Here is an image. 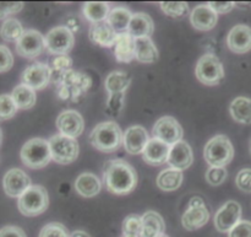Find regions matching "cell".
Here are the masks:
<instances>
[{
	"label": "cell",
	"mask_w": 251,
	"mask_h": 237,
	"mask_svg": "<svg viewBox=\"0 0 251 237\" xmlns=\"http://www.w3.org/2000/svg\"><path fill=\"white\" fill-rule=\"evenodd\" d=\"M203 157L211 167H226L234 157V148L227 135L218 134L207 142Z\"/></svg>",
	"instance_id": "3957f363"
},
{
	"label": "cell",
	"mask_w": 251,
	"mask_h": 237,
	"mask_svg": "<svg viewBox=\"0 0 251 237\" xmlns=\"http://www.w3.org/2000/svg\"><path fill=\"white\" fill-rule=\"evenodd\" d=\"M135 59L141 63H153L158 59V49L151 38L144 37V38L136 39Z\"/></svg>",
	"instance_id": "f546056e"
},
{
	"label": "cell",
	"mask_w": 251,
	"mask_h": 237,
	"mask_svg": "<svg viewBox=\"0 0 251 237\" xmlns=\"http://www.w3.org/2000/svg\"><path fill=\"white\" fill-rule=\"evenodd\" d=\"M183 183V172L176 169L163 170L157 177V186L164 192L176 191Z\"/></svg>",
	"instance_id": "83f0119b"
},
{
	"label": "cell",
	"mask_w": 251,
	"mask_h": 237,
	"mask_svg": "<svg viewBox=\"0 0 251 237\" xmlns=\"http://www.w3.org/2000/svg\"><path fill=\"white\" fill-rule=\"evenodd\" d=\"M48 192L42 186H31L17 201V208L25 216H38L48 209Z\"/></svg>",
	"instance_id": "5b68a950"
},
{
	"label": "cell",
	"mask_w": 251,
	"mask_h": 237,
	"mask_svg": "<svg viewBox=\"0 0 251 237\" xmlns=\"http://www.w3.org/2000/svg\"><path fill=\"white\" fill-rule=\"evenodd\" d=\"M38 237H70V234L63 224L49 223L42 228Z\"/></svg>",
	"instance_id": "8d00e7d4"
},
{
	"label": "cell",
	"mask_w": 251,
	"mask_h": 237,
	"mask_svg": "<svg viewBox=\"0 0 251 237\" xmlns=\"http://www.w3.org/2000/svg\"><path fill=\"white\" fill-rule=\"evenodd\" d=\"M242 218V207L238 202L229 201L223 204L215 215V226L220 233H229Z\"/></svg>",
	"instance_id": "5bb4252c"
},
{
	"label": "cell",
	"mask_w": 251,
	"mask_h": 237,
	"mask_svg": "<svg viewBox=\"0 0 251 237\" xmlns=\"http://www.w3.org/2000/svg\"><path fill=\"white\" fill-rule=\"evenodd\" d=\"M229 111L235 122L251 124V98L243 96L234 98L230 103Z\"/></svg>",
	"instance_id": "f1b7e54d"
},
{
	"label": "cell",
	"mask_w": 251,
	"mask_h": 237,
	"mask_svg": "<svg viewBox=\"0 0 251 237\" xmlns=\"http://www.w3.org/2000/svg\"><path fill=\"white\" fill-rule=\"evenodd\" d=\"M142 234V216L137 214H130L123 221V235L124 236H141Z\"/></svg>",
	"instance_id": "836d02e7"
},
{
	"label": "cell",
	"mask_w": 251,
	"mask_h": 237,
	"mask_svg": "<svg viewBox=\"0 0 251 237\" xmlns=\"http://www.w3.org/2000/svg\"><path fill=\"white\" fill-rule=\"evenodd\" d=\"M24 27L21 22L16 19H6L2 22L0 27V36L5 42H12L16 43L21 36L24 34Z\"/></svg>",
	"instance_id": "d6a6232c"
},
{
	"label": "cell",
	"mask_w": 251,
	"mask_h": 237,
	"mask_svg": "<svg viewBox=\"0 0 251 237\" xmlns=\"http://www.w3.org/2000/svg\"><path fill=\"white\" fill-rule=\"evenodd\" d=\"M153 30L154 25L151 16L145 14V12H136V14L132 15L129 29H127V33L131 34L135 39L144 38V37L151 38Z\"/></svg>",
	"instance_id": "cb8c5ba5"
},
{
	"label": "cell",
	"mask_w": 251,
	"mask_h": 237,
	"mask_svg": "<svg viewBox=\"0 0 251 237\" xmlns=\"http://www.w3.org/2000/svg\"><path fill=\"white\" fill-rule=\"evenodd\" d=\"M195 75L200 83L207 86H216L225 78V69L217 56L207 53L199 59Z\"/></svg>",
	"instance_id": "8992f818"
},
{
	"label": "cell",
	"mask_w": 251,
	"mask_h": 237,
	"mask_svg": "<svg viewBox=\"0 0 251 237\" xmlns=\"http://www.w3.org/2000/svg\"><path fill=\"white\" fill-rule=\"evenodd\" d=\"M131 19L132 14L129 9H126V7L124 6H118L110 10L109 15H108L107 22L112 26V29L119 34L127 32Z\"/></svg>",
	"instance_id": "4316f807"
},
{
	"label": "cell",
	"mask_w": 251,
	"mask_h": 237,
	"mask_svg": "<svg viewBox=\"0 0 251 237\" xmlns=\"http://www.w3.org/2000/svg\"><path fill=\"white\" fill-rule=\"evenodd\" d=\"M46 49V41L37 30H26L21 38L16 42V52L27 59H34Z\"/></svg>",
	"instance_id": "8fae6325"
},
{
	"label": "cell",
	"mask_w": 251,
	"mask_h": 237,
	"mask_svg": "<svg viewBox=\"0 0 251 237\" xmlns=\"http://www.w3.org/2000/svg\"><path fill=\"white\" fill-rule=\"evenodd\" d=\"M11 96L19 110H29L36 105V91L24 84L17 85L12 90Z\"/></svg>",
	"instance_id": "4dcf8cb0"
},
{
	"label": "cell",
	"mask_w": 251,
	"mask_h": 237,
	"mask_svg": "<svg viewBox=\"0 0 251 237\" xmlns=\"http://www.w3.org/2000/svg\"><path fill=\"white\" fill-rule=\"evenodd\" d=\"M17 106L11 95H0V120L11 119L17 112Z\"/></svg>",
	"instance_id": "e575fe53"
},
{
	"label": "cell",
	"mask_w": 251,
	"mask_h": 237,
	"mask_svg": "<svg viewBox=\"0 0 251 237\" xmlns=\"http://www.w3.org/2000/svg\"><path fill=\"white\" fill-rule=\"evenodd\" d=\"M228 48L238 54H244L251 49V27L237 25L229 31L227 37Z\"/></svg>",
	"instance_id": "ac0fdd59"
},
{
	"label": "cell",
	"mask_w": 251,
	"mask_h": 237,
	"mask_svg": "<svg viewBox=\"0 0 251 237\" xmlns=\"http://www.w3.org/2000/svg\"><path fill=\"white\" fill-rule=\"evenodd\" d=\"M149 142V134L141 125H132L127 128L124 134L125 150L131 155L142 154Z\"/></svg>",
	"instance_id": "44dd1931"
},
{
	"label": "cell",
	"mask_w": 251,
	"mask_h": 237,
	"mask_svg": "<svg viewBox=\"0 0 251 237\" xmlns=\"http://www.w3.org/2000/svg\"><path fill=\"white\" fill-rule=\"evenodd\" d=\"M110 9L107 2H86L83 5V15L91 24L105 21L108 19Z\"/></svg>",
	"instance_id": "1f68e13d"
},
{
	"label": "cell",
	"mask_w": 251,
	"mask_h": 237,
	"mask_svg": "<svg viewBox=\"0 0 251 237\" xmlns=\"http://www.w3.org/2000/svg\"><path fill=\"white\" fill-rule=\"evenodd\" d=\"M0 237H27L25 231L19 226H4L0 229Z\"/></svg>",
	"instance_id": "7bdbcfd3"
},
{
	"label": "cell",
	"mask_w": 251,
	"mask_h": 237,
	"mask_svg": "<svg viewBox=\"0 0 251 237\" xmlns=\"http://www.w3.org/2000/svg\"><path fill=\"white\" fill-rule=\"evenodd\" d=\"M122 237H141V236H124V235H123Z\"/></svg>",
	"instance_id": "7dc6e473"
},
{
	"label": "cell",
	"mask_w": 251,
	"mask_h": 237,
	"mask_svg": "<svg viewBox=\"0 0 251 237\" xmlns=\"http://www.w3.org/2000/svg\"><path fill=\"white\" fill-rule=\"evenodd\" d=\"M14 65V56L6 46L0 44V73H6Z\"/></svg>",
	"instance_id": "ab89813d"
},
{
	"label": "cell",
	"mask_w": 251,
	"mask_h": 237,
	"mask_svg": "<svg viewBox=\"0 0 251 237\" xmlns=\"http://www.w3.org/2000/svg\"><path fill=\"white\" fill-rule=\"evenodd\" d=\"M217 20L218 14L208 4L198 5L190 14L191 25L198 31H211L217 24Z\"/></svg>",
	"instance_id": "d6986e66"
},
{
	"label": "cell",
	"mask_w": 251,
	"mask_h": 237,
	"mask_svg": "<svg viewBox=\"0 0 251 237\" xmlns=\"http://www.w3.org/2000/svg\"><path fill=\"white\" fill-rule=\"evenodd\" d=\"M51 160L60 165H69L78 156V144L73 138L55 134L48 140Z\"/></svg>",
	"instance_id": "ba28073f"
},
{
	"label": "cell",
	"mask_w": 251,
	"mask_h": 237,
	"mask_svg": "<svg viewBox=\"0 0 251 237\" xmlns=\"http://www.w3.org/2000/svg\"><path fill=\"white\" fill-rule=\"evenodd\" d=\"M208 5L211 6V9L215 10L217 14H227L229 12L233 7L235 6L234 2H208Z\"/></svg>",
	"instance_id": "ee69618b"
},
{
	"label": "cell",
	"mask_w": 251,
	"mask_h": 237,
	"mask_svg": "<svg viewBox=\"0 0 251 237\" xmlns=\"http://www.w3.org/2000/svg\"><path fill=\"white\" fill-rule=\"evenodd\" d=\"M90 143L102 152H114L124 143V135L117 122H103L96 125L90 134Z\"/></svg>",
	"instance_id": "7a4b0ae2"
},
{
	"label": "cell",
	"mask_w": 251,
	"mask_h": 237,
	"mask_svg": "<svg viewBox=\"0 0 251 237\" xmlns=\"http://www.w3.org/2000/svg\"><path fill=\"white\" fill-rule=\"evenodd\" d=\"M136 39L127 32L119 33L114 44V56L120 63H130L135 59Z\"/></svg>",
	"instance_id": "603a6c76"
},
{
	"label": "cell",
	"mask_w": 251,
	"mask_h": 237,
	"mask_svg": "<svg viewBox=\"0 0 251 237\" xmlns=\"http://www.w3.org/2000/svg\"><path fill=\"white\" fill-rule=\"evenodd\" d=\"M56 128L60 134L76 139L82 134L85 129V122L82 116L77 111L66 110L63 111L56 118Z\"/></svg>",
	"instance_id": "2e32d148"
},
{
	"label": "cell",
	"mask_w": 251,
	"mask_h": 237,
	"mask_svg": "<svg viewBox=\"0 0 251 237\" xmlns=\"http://www.w3.org/2000/svg\"><path fill=\"white\" fill-rule=\"evenodd\" d=\"M70 237H91V236L88 235L87 233H85V231L76 230V231H74L73 234H70Z\"/></svg>",
	"instance_id": "f6af8a7d"
},
{
	"label": "cell",
	"mask_w": 251,
	"mask_h": 237,
	"mask_svg": "<svg viewBox=\"0 0 251 237\" xmlns=\"http://www.w3.org/2000/svg\"><path fill=\"white\" fill-rule=\"evenodd\" d=\"M158 237H169V236H167V235H164V234H163V235H161V236H158Z\"/></svg>",
	"instance_id": "c3c4849f"
},
{
	"label": "cell",
	"mask_w": 251,
	"mask_h": 237,
	"mask_svg": "<svg viewBox=\"0 0 251 237\" xmlns=\"http://www.w3.org/2000/svg\"><path fill=\"white\" fill-rule=\"evenodd\" d=\"M228 237H251V221L240 220L228 233Z\"/></svg>",
	"instance_id": "60d3db41"
},
{
	"label": "cell",
	"mask_w": 251,
	"mask_h": 237,
	"mask_svg": "<svg viewBox=\"0 0 251 237\" xmlns=\"http://www.w3.org/2000/svg\"><path fill=\"white\" fill-rule=\"evenodd\" d=\"M250 154H251V140H250Z\"/></svg>",
	"instance_id": "681fc988"
},
{
	"label": "cell",
	"mask_w": 251,
	"mask_h": 237,
	"mask_svg": "<svg viewBox=\"0 0 251 237\" xmlns=\"http://www.w3.org/2000/svg\"><path fill=\"white\" fill-rule=\"evenodd\" d=\"M235 183L240 191L251 193V169H243L238 172Z\"/></svg>",
	"instance_id": "f35d334b"
},
{
	"label": "cell",
	"mask_w": 251,
	"mask_h": 237,
	"mask_svg": "<svg viewBox=\"0 0 251 237\" xmlns=\"http://www.w3.org/2000/svg\"><path fill=\"white\" fill-rule=\"evenodd\" d=\"M46 49L49 54L66 56L73 49L75 38L74 33L68 26H58L51 29L44 37Z\"/></svg>",
	"instance_id": "9c48e42d"
},
{
	"label": "cell",
	"mask_w": 251,
	"mask_h": 237,
	"mask_svg": "<svg viewBox=\"0 0 251 237\" xmlns=\"http://www.w3.org/2000/svg\"><path fill=\"white\" fill-rule=\"evenodd\" d=\"M50 78L51 69L48 64L34 63L25 69L21 75V81L24 85L37 91L46 89L50 83Z\"/></svg>",
	"instance_id": "4fadbf2b"
},
{
	"label": "cell",
	"mask_w": 251,
	"mask_h": 237,
	"mask_svg": "<svg viewBox=\"0 0 251 237\" xmlns=\"http://www.w3.org/2000/svg\"><path fill=\"white\" fill-rule=\"evenodd\" d=\"M152 134H153V138H157V139L162 140L163 143L172 147V145L176 144L181 140L183 128L176 118L166 116V117H162L157 120L156 124L153 125Z\"/></svg>",
	"instance_id": "7c38bea8"
},
{
	"label": "cell",
	"mask_w": 251,
	"mask_h": 237,
	"mask_svg": "<svg viewBox=\"0 0 251 237\" xmlns=\"http://www.w3.org/2000/svg\"><path fill=\"white\" fill-rule=\"evenodd\" d=\"M193 150H191L190 145L188 143L180 140L176 144L172 145L168 157V164L171 165L172 169L183 171V170L189 169L193 165Z\"/></svg>",
	"instance_id": "ffe728a7"
},
{
	"label": "cell",
	"mask_w": 251,
	"mask_h": 237,
	"mask_svg": "<svg viewBox=\"0 0 251 237\" xmlns=\"http://www.w3.org/2000/svg\"><path fill=\"white\" fill-rule=\"evenodd\" d=\"M102 183L96 175L86 172L80 175L75 181V189L83 198H92L100 192Z\"/></svg>",
	"instance_id": "d4e9b609"
},
{
	"label": "cell",
	"mask_w": 251,
	"mask_h": 237,
	"mask_svg": "<svg viewBox=\"0 0 251 237\" xmlns=\"http://www.w3.org/2000/svg\"><path fill=\"white\" fill-rule=\"evenodd\" d=\"M20 156L25 166L33 170L43 169L51 161L48 140H44L42 138L29 139L22 147Z\"/></svg>",
	"instance_id": "277c9868"
},
{
	"label": "cell",
	"mask_w": 251,
	"mask_h": 237,
	"mask_svg": "<svg viewBox=\"0 0 251 237\" xmlns=\"http://www.w3.org/2000/svg\"><path fill=\"white\" fill-rule=\"evenodd\" d=\"M31 186L28 175L20 169L9 170L2 178L4 192L10 198H20Z\"/></svg>",
	"instance_id": "9a60e30c"
},
{
	"label": "cell",
	"mask_w": 251,
	"mask_h": 237,
	"mask_svg": "<svg viewBox=\"0 0 251 237\" xmlns=\"http://www.w3.org/2000/svg\"><path fill=\"white\" fill-rule=\"evenodd\" d=\"M171 145L166 144L157 138H152L142 151V159L151 166H161L168 162Z\"/></svg>",
	"instance_id": "e0dca14e"
},
{
	"label": "cell",
	"mask_w": 251,
	"mask_h": 237,
	"mask_svg": "<svg viewBox=\"0 0 251 237\" xmlns=\"http://www.w3.org/2000/svg\"><path fill=\"white\" fill-rule=\"evenodd\" d=\"M161 9L168 16L180 19L188 15L189 5L186 2H161Z\"/></svg>",
	"instance_id": "d590c367"
},
{
	"label": "cell",
	"mask_w": 251,
	"mask_h": 237,
	"mask_svg": "<svg viewBox=\"0 0 251 237\" xmlns=\"http://www.w3.org/2000/svg\"><path fill=\"white\" fill-rule=\"evenodd\" d=\"M104 184L108 191L117 196H125L135 189L137 174L129 162L122 159L109 160L103 167Z\"/></svg>",
	"instance_id": "6da1fadb"
},
{
	"label": "cell",
	"mask_w": 251,
	"mask_h": 237,
	"mask_svg": "<svg viewBox=\"0 0 251 237\" xmlns=\"http://www.w3.org/2000/svg\"><path fill=\"white\" fill-rule=\"evenodd\" d=\"M210 219V211L201 197H194L189 202L188 209L183 214L181 224L188 231H195L207 224Z\"/></svg>",
	"instance_id": "30bf717a"
},
{
	"label": "cell",
	"mask_w": 251,
	"mask_h": 237,
	"mask_svg": "<svg viewBox=\"0 0 251 237\" xmlns=\"http://www.w3.org/2000/svg\"><path fill=\"white\" fill-rule=\"evenodd\" d=\"M164 230H166V224L158 213L150 210L142 215L141 237H158L163 235Z\"/></svg>",
	"instance_id": "484cf974"
},
{
	"label": "cell",
	"mask_w": 251,
	"mask_h": 237,
	"mask_svg": "<svg viewBox=\"0 0 251 237\" xmlns=\"http://www.w3.org/2000/svg\"><path fill=\"white\" fill-rule=\"evenodd\" d=\"M1 142H2V133H1V129H0V145H1Z\"/></svg>",
	"instance_id": "bcb514c9"
},
{
	"label": "cell",
	"mask_w": 251,
	"mask_h": 237,
	"mask_svg": "<svg viewBox=\"0 0 251 237\" xmlns=\"http://www.w3.org/2000/svg\"><path fill=\"white\" fill-rule=\"evenodd\" d=\"M227 176L228 172L226 167H210L206 172V179L211 186H221Z\"/></svg>",
	"instance_id": "74e56055"
},
{
	"label": "cell",
	"mask_w": 251,
	"mask_h": 237,
	"mask_svg": "<svg viewBox=\"0 0 251 237\" xmlns=\"http://www.w3.org/2000/svg\"><path fill=\"white\" fill-rule=\"evenodd\" d=\"M24 7V2H0V20H6L9 15L17 14Z\"/></svg>",
	"instance_id": "b9f144b4"
},
{
	"label": "cell",
	"mask_w": 251,
	"mask_h": 237,
	"mask_svg": "<svg viewBox=\"0 0 251 237\" xmlns=\"http://www.w3.org/2000/svg\"><path fill=\"white\" fill-rule=\"evenodd\" d=\"M88 36H90V39L95 44L102 47H113L115 44V41H117L118 33L105 20V21L91 25Z\"/></svg>",
	"instance_id": "7402d4cb"
},
{
	"label": "cell",
	"mask_w": 251,
	"mask_h": 237,
	"mask_svg": "<svg viewBox=\"0 0 251 237\" xmlns=\"http://www.w3.org/2000/svg\"><path fill=\"white\" fill-rule=\"evenodd\" d=\"M131 78L129 74L124 71H112L109 75L105 78V90L109 93V100L108 106L110 111H114V115L119 113V110L123 106L124 100V92L130 86Z\"/></svg>",
	"instance_id": "52a82bcc"
}]
</instances>
